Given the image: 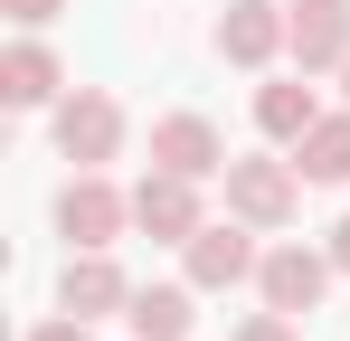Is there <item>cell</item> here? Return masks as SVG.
<instances>
[{
    "label": "cell",
    "instance_id": "cell-1",
    "mask_svg": "<svg viewBox=\"0 0 350 341\" xmlns=\"http://www.w3.org/2000/svg\"><path fill=\"white\" fill-rule=\"evenodd\" d=\"M123 227H133V199H123L105 170H76V180L57 190V237L66 247H114Z\"/></svg>",
    "mask_w": 350,
    "mask_h": 341
},
{
    "label": "cell",
    "instance_id": "cell-2",
    "mask_svg": "<svg viewBox=\"0 0 350 341\" xmlns=\"http://www.w3.org/2000/svg\"><path fill=\"white\" fill-rule=\"evenodd\" d=\"M218 180H228V218H246V227H284L303 209V170L293 162H228Z\"/></svg>",
    "mask_w": 350,
    "mask_h": 341
},
{
    "label": "cell",
    "instance_id": "cell-3",
    "mask_svg": "<svg viewBox=\"0 0 350 341\" xmlns=\"http://www.w3.org/2000/svg\"><path fill=\"white\" fill-rule=\"evenodd\" d=\"M57 152H66L76 170H105V162L123 152V105L95 95V86H76V95L57 105Z\"/></svg>",
    "mask_w": 350,
    "mask_h": 341
},
{
    "label": "cell",
    "instance_id": "cell-4",
    "mask_svg": "<svg viewBox=\"0 0 350 341\" xmlns=\"http://www.w3.org/2000/svg\"><path fill=\"white\" fill-rule=\"evenodd\" d=\"M133 227H142V237H161V247H189V237H199V180H189V170H152V180H142V190H133Z\"/></svg>",
    "mask_w": 350,
    "mask_h": 341
},
{
    "label": "cell",
    "instance_id": "cell-5",
    "mask_svg": "<svg viewBox=\"0 0 350 341\" xmlns=\"http://www.w3.org/2000/svg\"><path fill=\"white\" fill-rule=\"evenodd\" d=\"M152 170H189V180H218L228 170V142L208 114H161L152 123Z\"/></svg>",
    "mask_w": 350,
    "mask_h": 341
},
{
    "label": "cell",
    "instance_id": "cell-6",
    "mask_svg": "<svg viewBox=\"0 0 350 341\" xmlns=\"http://www.w3.org/2000/svg\"><path fill=\"white\" fill-rule=\"evenodd\" d=\"M180 256H189V284H199V294H228V284H246L256 266H265V256H256V237H246V218H228V227H199V237H189Z\"/></svg>",
    "mask_w": 350,
    "mask_h": 341
},
{
    "label": "cell",
    "instance_id": "cell-7",
    "mask_svg": "<svg viewBox=\"0 0 350 341\" xmlns=\"http://www.w3.org/2000/svg\"><path fill=\"white\" fill-rule=\"evenodd\" d=\"M133 303V284H123V266L105 256V247H76L57 275V313H76V323H95V313H123Z\"/></svg>",
    "mask_w": 350,
    "mask_h": 341
},
{
    "label": "cell",
    "instance_id": "cell-8",
    "mask_svg": "<svg viewBox=\"0 0 350 341\" xmlns=\"http://www.w3.org/2000/svg\"><path fill=\"white\" fill-rule=\"evenodd\" d=\"M284 19H293V38H284V48H293V66H303V76L350 57V0H293Z\"/></svg>",
    "mask_w": 350,
    "mask_h": 341
},
{
    "label": "cell",
    "instance_id": "cell-9",
    "mask_svg": "<svg viewBox=\"0 0 350 341\" xmlns=\"http://www.w3.org/2000/svg\"><path fill=\"white\" fill-rule=\"evenodd\" d=\"M284 38H293V19L275 0H228V19H218V57H228V66H265Z\"/></svg>",
    "mask_w": 350,
    "mask_h": 341
},
{
    "label": "cell",
    "instance_id": "cell-10",
    "mask_svg": "<svg viewBox=\"0 0 350 341\" xmlns=\"http://www.w3.org/2000/svg\"><path fill=\"white\" fill-rule=\"evenodd\" d=\"M332 275H341V266H332V256H312V247H275V256L256 266V284H265V303H275V313H312Z\"/></svg>",
    "mask_w": 350,
    "mask_h": 341
},
{
    "label": "cell",
    "instance_id": "cell-11",
    "mask_svg": "<svg viewBox=\"0 0 350 341\" xmlns=\"http://www.w3.org/2000/svg\"><path fill=\"white\" fill-rule=\"evenodd\" d=\"M123 323H133V341H189V284H142L133 303H123Z\"/></svg>",
    "mask_w": 350,
    "mask_h": 341
},
{
    "label": "cell",
    "instance_id": "cell-12",
    "mask_svg": "<svg viewBox=\"0 0 350 341\" xmlns=\"http://www.w3.org/2000/svg\"><path fill=\"white\" fill-rule=\"evenodd\" d=\"M293 170H303L312 190H341L350 180V114H322V123L293 142Z\"/></svg>",
    "mask_w": 350,
    "mask_h": 341
},
{
    "label": "cell",
    "instance_id": "cell-13",
    "mask_svg": "<svg viewBox=\"0 0 350 341\" xmlns=\"http://www.w3.org/2000/svg\"><path fill=\"white\" fill-rule=\"evenodd\" d=\"M0 95H10V105H48V95H57V57L38 48V38H19V48L0 57Z\"/></svg>",
    "mask_w": 350,
    "mask_h": 341
},
{
    "label": "cell",
    "instance_id": "cell-14",
    "mask_svg": "<svg viewBox=\"0 0 350 341\" xmlns=\"http://www.w3.org/2000/svg\"><path fill=\"white\" fill-rule=\"evenodd\" d=\"M256 123H265L275 142H303V133L322 123V105H312V86H265V95H256Z\"/></svg>",
    "mask_w": 350,
    "mask_h": 341
},
{
    "label": "cell",
    "instance_id": "cell-15",
    "mask_svg": "<svg viewBox=\"0 0 350 341\" xmlns=\"http://www.w3.org/2000/svg\"><path fill=\"white\" fill-rule=\"evenodd\" d=\"M237 341H293V313H275V303H265V313H256V323H246Z\"/></svg>",
    "mask_w": 350,
    "mask_h": 341
},
{
    "label": "cell",
    "instance_id": "cell-16",
    "mask_svg": "<svg viewBox=\"0 0 350 341\" xmlns=\"http://www.w3.org/2000/svg\"><path fill=\"white\" fill-rule=\"evenodd\" d=\"M0 10H10V19H19V29H48V19H57L66 0H0Z\"/></svg>",
    "mask_w": 350,
    "mask_h": 341
},
{
    "label": "cell",
    "instance_id": "cell-17",
    "mask_svg": "<svg viewBox=\"0 0 350 341\" xmlns=\"http://www.w3.org/2000/svg\"><path fill=\"white\" fill-rule=\"evenodd\" d=\"M29 341H95V332H85L76 313H57V323H38V332H29Z\"/></svg>",
    "mask_w": 350,
    "mask_h": 341
},
{
    "label": "cell",
    "instance_id": "cell-18",
    "mask_svg": "<svg viewBox=\"0 0 350 341\" xmlns=\"http://www.w3.org/2000/svg\"><path fill=\"white\" fill-rule=\"evenodd\" d=\"M332 266H341V275H350V218L332 227Z\"/></svg>",
    "mask_w": 350,
    "mask_h": 341
},
{
    "label": "cell",
    "instance_id": "cell-19",
    "mask_svg": "<svg viewBox=\"0 0 350 341\" xmlns=\"http://www.w3.org/2000/svg\"><path fill=\"white\" fill-rule=\"evenodd\" d=\"M341 86H350V57H341Z\"/></svg>",
    "mask_w": 350,
    "mask_h": 341
}]
</instances>
